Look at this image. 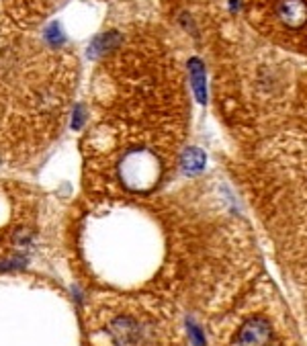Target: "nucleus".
<instances>
[{"label": "nucleus", "instance_id": "nucleus-1", "mask_svg": "<svg viewBox=\"0 0 307 346\" xmlns=\"http://www.w3.org/2000/svg\"><path fill=\"white\" fill-rule=\"evenodd\" d=\"M100 123L88 137L100 177L127 193H149L174 168L187 135L189 101L172 54L151 35H133L103 56L96 74Z\"/></svg>", "mask_w": 307, "mask_h": 346}, {"label": "nucleus", "instance_id": "nucleus-2", "mask_svg": "<svg viewBox=\"0 0 307 346\" xmlns=\"http://www.w3.org/2000/svg\"><path fill=\"white\" fill-rule=\"evenodd\" d=\"M254 143L248 197L280 262L307 281V135L278 131Z\"/></svg>", "mask_w": 307, "mask_h": 346}, {"label": "nucleus", "instance_id": "nucleus-5", "mask_svg": "<svg viewBox=\"0 0 307 346\" xmlns=\"http://www.w3.org/2000/svg\"><path fill=\"white\" fill-rule=\"evenodd\" d=\"M219 346H299L293 319L272 285H262L221 317Z\"/></svg>", "mask_w": 307, "mask_h": 346}, {"label": "nucleus", "instance_id": "nucleus-8", "mask_svg": "<svg viewBox=\"0 0 307 346\" xmlns=\"http://www.w3.org/2000/svg\"><path fill=\"white\" fill-rule=\"evenodd\" d=\"M293 117L299 123L301 133L307 135V78L299 80L297 94H295V107H293Z\"/></svg>", "mask_w": 307, "mask_h": 346}, {"label": "nucleus", "instance_id": "nucleus-4", "mask_svg": "<svg viewBox=\"0 0 307 346\" xmlns=\"http://www.w3.org/2000/svg\"><path fill=\"white\" fill-rule=\"evenodd\" d=\"M94 346H181L174 313L151 297H105L88 311Z\"/></svg>", "mask_w": 307, "mask_h": 346}, {"label": "nucleus", "instance_id": "nucleus-7", "mask_svg": "<svg viewBox=\"0 0 307 346\" xmlns=\"http://www.w3.org/2000/svg\"><path fill=\"white\" fill-rule=\"evenodd\" d=\"M189 78H191V86L193 92L197 96L199 103L207 101V86H205V66L199 58H191L189 60Z\"/></svg>", "mask_w": 307, "mask_h": 346}, {"label": "nucleus", "instance_id": "nucleus-6", "mask_svg": "<svg viewBox=\"0 0 307 346\" xmlns=\"http://www.w3.org/2000/svg\"><path fill=\"white\" fill-rule=\"evenodd\" d=\"M244 11L262 39L307 56V0H244Z\"/></svg>", "mask_w": 307, "mask_h": 346}, {"label": "nucleus", "instance_id": "nucleus-3", "mask_svg": "<svg viewBox=\"0 0 307 346\" xmlns=\"http://www.w3.org/2000/svg\"><path fill=\"white\" fill-rule=\"evenodd\" d=\"M215 70V98L225 119L260 141L278 133L293 115L297 86L293 68L276 50L254 43L246 54L236 50Z\"/></svg>", "mask_w": 307, "mask_h": 346}, {"label": "nucleus", "instance_id": "nucleus-9", "mask_svg": "<svg viewBox=\"0 0 307 346\" xmlns=\"http://www.w3.org/2000/svg\"><path fill=\"white\" fill-rule=\"evenodd\" d=\"M43 41H45L47 45H52V47H60V45L64 43L62 27H60L58 23L47 25V27H45V31H43Z\"/></svg>", "mask_w": 307, "mask_h": 346}]
</instances>
